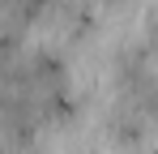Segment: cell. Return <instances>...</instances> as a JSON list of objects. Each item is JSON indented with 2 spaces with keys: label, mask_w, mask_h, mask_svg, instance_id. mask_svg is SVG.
Wrapping results in <instances>:
<instances>
[{
  "label": "cell",
  "mask_w": 158,
  "mask_h": 154,
  "mask_svg": "<svg viewBox=\"0 0 158 154\" xmlns=\"http://www.w3.org/2000/svg\"><path fill=\"white\" fill-rule=\"evenodd\" d=\"M145 43H150V51L158 56V4L150 9V17H145Z\"/></svg>",
  "instance_id": "2"
},
{
  "label": "cell",
  "mask_w": 158,
  "mask_h": 154,
  "mask_svg": "<svg viewBox=\"0 0 158 154\" xmlns=\"http://www.w3.org/2000/svg\"><path fill=\"white\" fill-rule=\"evenodd\" d=\"M0 154H9V150H4V146H0Z\"/></svg>",
  "instance_id": "3"
},
{
  "label": "cell",
  "mask_w": 158,
  "mask_h": 154,
  "mask_svg": "<svg viewBox=\"0 0 158 154\" xmlns=\"http://www.w3.org/2000/svg\"><path fill=\"white\" fill-rule=\"evenodd\" d=\"M107 133H111V141H115L120 150H141L145 137L154 133V120H150L132 99H120L111 107V116H107Z\"/></svg>",
  "instance_id": "1"
}]
</instances>
